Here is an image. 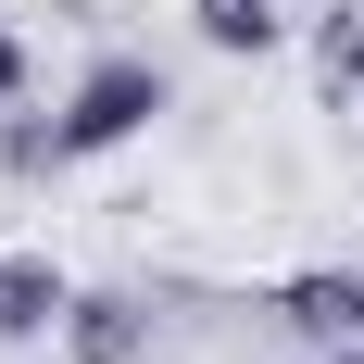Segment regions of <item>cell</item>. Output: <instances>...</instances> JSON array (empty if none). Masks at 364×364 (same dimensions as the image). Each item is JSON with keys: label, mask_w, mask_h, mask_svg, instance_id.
I'll return each mask as SVG.
<instances>
[{"label": "cell", "mask_w": 364, "mask_h": 364, "mask_svg": "<svg viewBox=\"0 0 364 364\" xmlns=\"http://www.w3.org/2000/svg\"><path fill=\"white\" fill-rule=\"evenodd\" d=\"M164 113V63H139V50H113V63H88L75 75V101H63V126H50V164H101V151H126Z\"/></svg>", "instance_id": "6da1fadb"}, {"label": "cell", "mask_w": 364, "mask_h": 364, "mask_svg": "<svg viewBox=\"0 0 364 364\" xmlns=\"http://www.w3.org/2000/svg\"><path fill=\"white\" fill-rule=\"evenodd\" d=\"M63 314H75V277H63V264H38V252L0 264V339H50Z\"/></svg>", "instance_id": "7a4b0ae2"}, {"label": "cell", "mask_w": 364, "mask_h": 364, "mask_svg": "<svg viewBox=\"0 0 364 364\" xmlns=\"http://www.w3.org/2000/svg\"><path fill=\"white\" fill-rule=\"evenodd\" d=\"M139 327H151V314H139L126 289H75V314H63V352H75V364H139Z\"/></svg>", "instance_id": "3957f363"}, {"label": "cell", "mask_w": 364, "mask_h": 364, "mask_svg": "<svg viewBox=\"0 0 364 364\" xmlns=\"http://www.w3.org/2000/svg\"><path fill=\"white\" fill-rule=\"evenodd\" d=\"M277 314H289L301 339H364V277H289V289H277Z\"/></svg>", "instance_id": "277c9868"}, {"label": "cell", "mask_w": 364, "mask_h": 364, "mask_svg": "<svg viewBox=\"0 0 364 364\" xmlns=\"http://www.w3.org/2000/svg\"><path fill=\"white\" fill-rule=\"evenodd\" d=\"M188 26L214 38V50H252V63H264V50L289 38V13H277V0H188Z\"/></svg>", "instance_id": "5b68a950"}, {"label": "cell", "mask_w": 364, "mask_h": 364, "mask_svg": "<svg viewBox=\"0 0 364 364\" xmlns=\"http://www.w3.org/2000/svg\"><path fill=\"white\" fill-rule=\"evenodd\" d=\"M13 101H26V38L0 26V113H13Z\"/></svg>", "instance_id": "8992f818"}, {"label": "cell", "mask_w": 364, "mask_h": 364, "mask_svg": "<svg viewBox=\"0 0 364 364\" xmlns=\"http://www.w3.org/2000/svg\"><path fill=\"white\" fill-rule=\"evenodd\" d=\"M327 364H364V339H327Z\"/></svg>", "instance_id": "52a82bcc"}]
</instances>
